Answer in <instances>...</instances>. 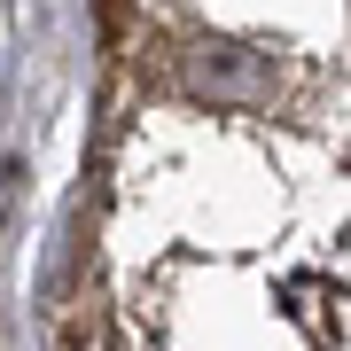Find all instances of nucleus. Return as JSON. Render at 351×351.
I'll return each mask as SVG.
<instances>
[{"mask_svg": "<svg viewBox=\"0 0 351 351\" xmlns=\"http://www.w3.org/2000/svg\"><path fill=\"white\" fill-rule=\"evenodd\" d=\"M180 86L195 101H219V110H250V101L274 94V71H265V55L242 47V39H195V47L180 55Z\"/></svg>", "mask_w": 351, "mask_h": 351, "instance_id": "1", "label": "nucleus"}]
</instances>
